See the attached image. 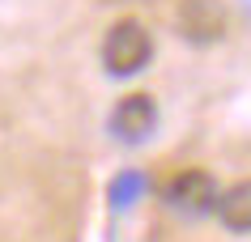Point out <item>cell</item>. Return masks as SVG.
Returning <instances> with one entry per match:
<instances>
[{
	"label": "cell",
	"mask_w": 251,
	"mask_h": 242,
	"mask_svg": "<svg viewBox=\"0 0 251 242\" xmlns=\"http://www.w3.org/2000/svg\"><path fill=\"white\" fill-rule=\"evenodd\" d=\"M153 60V34H149L141 22H132V17H124V22H115V26L106 30L102 39V64L111 77H132V72H141V68Z\"/></svg>",
	"instance_id": "6da1fadb"
},
{
	"label": "cell",
	"mask_w": 251,
	"mask_h": 242,
	"mask_svg": "<svg viewBox=\"0 0 251 242\" xmlns=\"http://www.w3.org/2000/svg\"><path fill=\"white\" fill-rule=\"evenodd\" d=\"M175 26L192 47H209L226 34L230 26V13H226L222 0H179V13H175Z\"/></svg>",
	"instance_id": "7a4b0ae2"
},
{
	"label": "cell",
	"mask_w": 251,
	"mask_h": 242,
	"mask_svg": "<svg viewBox=\"0 0 251 242\" xmlns=\"http://www.w3.org/2000/svg\"><path fill=\"white\" fill-rule=\"evenodd\" d=\"M166 204L183 217H204L217 204V183L209 170H183L166 183Z\"/></svg>",
	"instance_id": "3957f363"
},
{
	"label": "cell",
	"mask_w": 251,
	"mask_h": 242,
	"mask_svg": "<svg viewBox=\"0 0 251 242\" xmlns=\"http://www.w3.org/2000/svg\"><path fill=\"white\" fill-rule=\"evenodd\" d=\"M153 128H158V102L149 94H128V98H119L115 110H111V132H115L124 145L149 140Z\"/></svg>",
	"instance_id": "277c9868"
},
{
	"label": "cell",
	"mask_w": 251,
	"mask_h": 242,
	"mask_svg": "<svg viewBox=\"0 0 251 242\" xmlns=\"http://www.w3.org/2000/svg\"><path fill=\"white\" fill-rule=\"evenodd\" d=\"M213 213L222 221L230 234H251V178L234 183V187H226L213 204Z\"/></svg>",
	"instance_id": "5b68a950"
},
{
	"label": "cell",
	"mask_w": 251,
	"mask_h": 242,
	"mask_svg": "<svg viewBox=\"0 0 251 242\" xmlns=\"http://www.w3.org/2000/svg\"><path fill=\"white\" fill-rule=\"evenodd\" d=\"M141 191H145V178H141V175H124V178L111 183V200H115V208H128Z\"/></svg>",
	"instance_id": "8992f818"
},
{
	"label": "cell",
	"mask_w": 251,
	"mask_h": 242,
	"mask_svg": "<svg viewBox=\"0 0 251 242\" xmlns=\"http://www.w3.org/2000/svg\"><path fill=\"white\" fill-rule=\"evenodd\" d=\"M238 4H243V13H251V0H238Z\"/></svg>",
	"instance_id": "52a82bcc"
}]
</instances>
